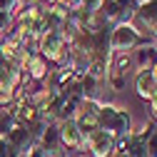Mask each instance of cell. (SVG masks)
<instances>
[{"label": "cell", "instance_id": "8992f818", "mask_svg": "<svg viewBox=\"0 0 157 157\" xmlns=\"http://www.w3.org/2000/svg\"><path fill=\"white\" fill-rule=\"evenodd\" d=\"M115 145L117 142L112 140L105 130H100V127L85 137V152H90V157H112Z\"/></svg>", "mask_w": 157, "mask_h": 157}, {"label": "cell", "instance_id": "7c38bea8", "mask_svg": "<svg viewBox=\"0 0 157 157\" xmlns=\"http://www.w3.org/2000/svg\"><path fill=\"white\" fill-rule=\"evenodd\" d=\"M147 102H150V112H152V122H157V92L150 97Z\"/></svg>", "mask_w": 157, "mask_h": 157}, {"label": "cell", "instance_id": "277c9868", "mask_svg": "<svg viewBox=\"0 0 157 157\" xmlns=\"http://www.w3.org/2000/svg\"><path fill=\"white\" fill-rule=\"evenodd\" d=\"M57 132H60L63 152H65L67 157H80V155H85V135L77 130V125H75L72 120L57 122Z\"/></svg>", "mask_w": 157, "mask_h": 157}, {"label": "cell", "instance_id": "6da1fadb", "mask_svg": "<svg viewBox=\"0 0 157 157\" xmlns=\"http://www.w3.org/2000/svg\"><path fill=\"white\" fill-rule=\"evenodd\" d=\"M97 127L105 130L115 142L125 140V137L132 135V120H130V112L115 107L110 102L100 105V112H97Z\"/></svg>", "mask_w": 157, "mask_h": 157}, {"label": "cell", "instance_id": "7a4b0ae2", "mask_svg": "<svg viewBox=\"0 0 157 157\" xmlns=\"http://www.w3.org/2000/svg\"><path fill=\"white\" fill-rule=\"evenodd\" d=\"M147 43H150V37L137 30L135 23H120L110 30V43L107 45H110L112 55H125V52H132L135 48L147 45Z\"/></svg>", "mask_w": 157, "mask_h": 157}, {"label": "cell", "instance_id": "3957f363", "mask_svg": "<svg viewBox=\"0 0 157 157\" xmlns=\"http://www.w3.org/2000/svg\"><path fill=\"white\" fill-rule=\"evenodd\" d=\"M65 52H67V43L63 33H43L40 40H37V55L45 57V60L52 67H60V63L65 60Z\"/></svg>", "mask_w": 157, "mask_h": 157}, {"label": "cell", "instance_id": "9a60e30c", "mask_svg": "<svg viewBox=\"0 0 157 157\" xmlns=\"http://www.w3.org/2000/svg\"><path fill=\"white\" fill-rule=\"evenodd\" d=\"M57 157H67V155H57Z\"/></svg>", "mask_w": 157, "mask_h": 157}, {"label": "cell", "instance_id": "2e32d148", "mask_svg": "<svg viewBox=\"0 0 157 157\" xmlns=\"http://www.w3.org/2000/svg\"><path fill=\"white\" fill-rule=\"evenodd\" d=\"M80 157H87V155H80Z\"/></svg>", "mask_w": 157, "mask_h": 157}, {"label": "cell", "instance_id": "4fadbf2b", "mask_svg": "<svg viewBox=\"0 0 157 157\" xmlns=\"http://www.w3.org/2000/svg\"><path fill=\"white\" fill-rule=\"evenodd\" d=\"M147 72H150V77H152V80H155V85H157V60L152 63V67H150Z\"/></svg>", "mask_w": 157, "mask_h": 157}, {"label": "cell", "instance_id": "30bf717a", "mask_svg": "<svg viewBox=\"0 0 157 157\" xmlns=\"http://www.w3.org/2000/svg\"><path fill=\"white\" fill-rule=\"evenodd\" d=\"M0 157H20V155L13 150V145L5 140V137H0Z\"/></svg>", "mask_w": 157, "mask_h": 157}, {"label": "cell", "instance_id": "52a82bcc", "mask_svg": "<svg viewBox=\"0 0 157 157\" xmlns=\"http://www.w3.org/2000/svg\"><path fill=\"white\" fill-rule=\"evenodd\" d=\"M5 140L13 145V150L20 155V157H25L35 145H37V137L33 135V130H30V125H15L8 135H5Z\"/></svg>", "mask_w": 157, "mask_h": 157}, {"label": "cell", "instance_id": "9c48e42d", "mask_svg": "<svg viewBox=\"0 0 157 157\" xmlns=\"http://www.w3.org/2000/svg\"><path fill=\"white\" fill-rule=\"evenodd\" d=\"M112 3L117 5V10H120V20L122 23H132L135 20V13H137V8H140L137 0H112Z\"/></svg>", "mask_w": 157, "mask_h": 157}, {"label": "cell", "instance_id": "5bb4252c", "mask_svg": "<svg viewBox=\"0 0 157 157\" xmlns=\"http://www.w3.org/2000/svg\"><path fill=\"white\" fill-rule=\"evenodd\" d=\"M137 3H140V5H145V3H150V0H137Z\"/></svg>", "mask_w": 157, "mask_h": 157}, {"label": "cell", "instance_id": "ba28073f", "mask_svg": "<svg viewBox=\"0 0 157 157\" xmlns=\"http://www.w3.org/2000/svg\"><path fill=\"white\" fill-rule=\"evenodd\" d=\"M135 87H137V92H140V97H145V100H150V97L157 92V85H155V80L150 77V72H137Z\"/></svg>", "mask_w": 157, "mask_h": 157}, {"label": "cell", "instance_id": "5b68a950", "mask_svg": "<svg viewBox=\"0 0 157 157\" xmlns=\"http://www.w3.org/2000/svg\"><path fill=\"white\" fill-rule=\"evenodd\" d=\"M97 112H100V105L92 102V100H82L80 105H77V110H75L72 122L77 125V130H80L85 137L97 130Z\"/></svg>", "mask_w": 157, "mask_h": 157}, {"label": "cell", "instance_id": "8fae6325", "mask_svg": "<svg viewBox=\"0 0 157 157\" xmlns=\"http://www.w3.org/2000/svg\"><path fill=\"white\" fill-rule=\"evenodd\" d=\"M63 155H65V152H63ZM25 157H57V155H48V152H45L40 145H35V147H33V150H30Z\"/></svg>", "mask_w": 157, "mask_h": 157}]
</instances>
